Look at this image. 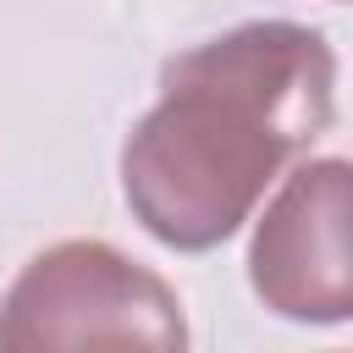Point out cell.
I'll use <instances>...</instances> for the list:
<instances>
[{
	"mask_svg": "<svg viewBox=\"0 0 353 353\" xmlns=\"http://www.w3.org/2000/svg\"><path fill=\"white\" fill-rule=\"evenodd\" d=\"M336 121V55L303 22H243L160 72V105L121 149L149 237L182 254L226 243L265 188Z\"/></svg>",
	"mask_w": 353,
	"mask_h": 353,
	"instance_id": "obj_1",
	"label": "cell"
},
{
	"mask_svg": "<svg viewBox=\"0 0 353 353\" xmlns=\"http://www.w3.org/2000/svg\"><path fill=\"white\" fill-rule=\"evenodd\" d=\"M0 353H188V314L165 276L99 237H72L6 287Z\"/></svg>",
	"mask_w": 353,
	"mask_h": 353,
	"instance_id": "obj_2",
	"label": "cell"
},
{
	"mask_svg": "<svg viewBox=\"0 0 353 353\" xmlns=\"http://www.w3.org/2000/svg\"><path fill=\"white\" fill-rule=\"evenodd\" d=\"M248 281L265 309L303 325H342L353 314L347 265V160H303L265 204L248 243Z\"/></svg>",
	"mask_w": 353,
	"mask_h": 353,
	"instance_id": "obj_3",
	"label": "cell"
}]
</instances>
